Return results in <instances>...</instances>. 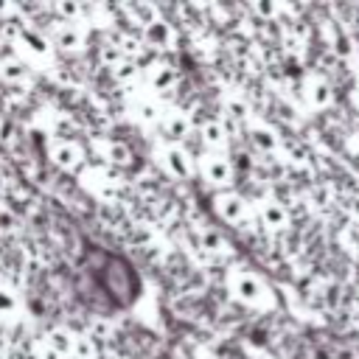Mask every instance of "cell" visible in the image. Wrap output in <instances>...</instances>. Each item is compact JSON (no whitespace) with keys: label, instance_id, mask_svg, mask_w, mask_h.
<instances>
[{"label":"cell","instance_id":"obj_1","mask_svg":"<svg viewBox=\"0 0 359 359\" xmlns=\"http://www.w3.org/2000/svg\"><path fill=\"white\" fill-rule=\"evenodd\" d=\"M81 264H84L87 283L98 294L104 309H126L137 300L140 275L123 255L93 247V250H87Z\"/></svg>","mask_w":359,"mask_h":359}]
</instances>
